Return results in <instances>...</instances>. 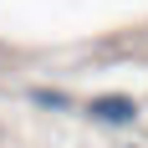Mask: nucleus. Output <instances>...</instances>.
Wrapping results in <instances>:
<instances>
[{"mask_svg": "<svg viewBox=\"0 0 148 148\" xmlns=\"http://www.w3.org/2000/svg\"><path fill=\"white\" fill-rule=\"evenodd\" d=\"M87 112L97 123H107V128H128V123L138 118V102H133V97H92Z\"/></svg>", "mask_w": 148, "mask_h": 148, "instance_id": "nucleus-1", "label": "nucleus"}, {"mask_svg": "<svg viewBox=\"0 0 148 148\" xmlns=\"http://www.w3.org/2000/svg\"><path fill=\"white\" fill-rule=\"evenodd\" d=\"M31 102H41V107H66V97H61V92H31Z\"/></svg>", "mask_w": 148, "mask_h": 148, "instance_id": "nucleus-2", "label": "nucleus"}]
</instances>
